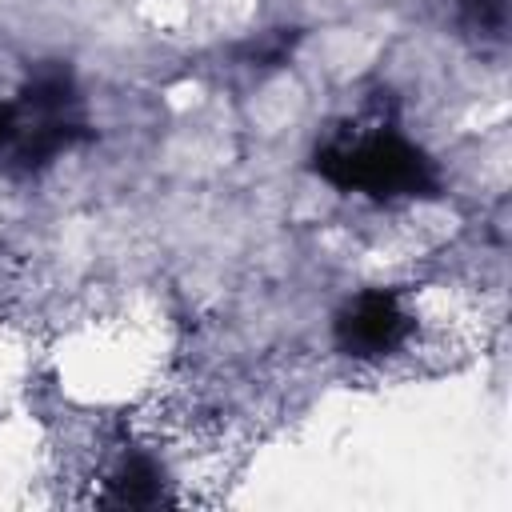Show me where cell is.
<instances>
[{
	"instance_id": "3",
	"label": "cell",
	"mask_w": 512,
	"mask_h": 512,
	"mask_svg": "<svg viewBox=\"0 0 512 512\" xmlns=\"http://www.w3.org/2000/svg\"><path fill=\"white\" fill-rule=\"evenodd\" d=\"M164 500H168L164 472L144 452L124 456L112 468V476L104 480V496H100V504H116V508H152V504H164Z\"/></svg>"
},
{
	"instance_id": "2",
	"label": "cell",
	"mask_w": 512,
	"mask_h": 512,
	"mask_svg": "<svg viewBox=\"0 0 512 512\" xmlns=\"http://www.w3.org/2000/svg\"><path fill=\"white\" fill-rule=\"evenodd\" d=\"M416 320L404 308L400 292L392 288H368L356 300L344 304V312L336 316V344L344 356L356 360H380L396 348L408 344Z\"/></svg>"
},
{
	"instance_id": "1",
	"label": "cell",
	"mask_w": 512,
	"mask_h": 512,
	"mask_svg": "<svg viewBox=\"0 0 512 512\" xmlns=\"http://www.w3.org/2000/svg\"><path fill=\"white\" fill-rule=\"evenodd\" d=\"M316 172L340 192H360L372 200H416L440 188L436 164L388 124L368 132H340L316 152Z\"/></svg>"
},
{
	"instance_id": "4",
	"label": "cell",
	"mask_w": 512,
	"mask_h": 512,
	"mask_svg": "<svg viewBox=\"0 0 512 512\" xmlns=\"http://www.w3.org/2000/svg\"><path fill=\"white\" fill-rule=\"evenodd\" d=\"M20 108L28 116H68L76 112V84L64 68H44L32 76V84L24 88Z\"/></svg>"
},
{
	"instance_id": "5",
	"label": "cell",
	"mask_w": 512,
	"mask_h": 512,
	"mask_svg": "<svg viewBox=\"0 0 512 512\" xmlns=\"http://www.w3.org/2000/svg\"><path fill=\"white\" fill-rule=\"evenodd\" d=\"M460 16L480 32H500L508 20V0H456Z\"/></svg>"
},
{
	"instance_id": "6",
	"label": "cell",
	"mask_w": 512,
	"mask_h": 512,
	"mask_svg": "<svg viewBox=\"0 0 512 512\" xmlns=\"http://www.w3.org/2000/svg\"><path fill=\"white\" fill-rule=\"evenodd\" d=\"M20 136V108L0 104V148H12Z\"/></svg>"
}]
</instances>
